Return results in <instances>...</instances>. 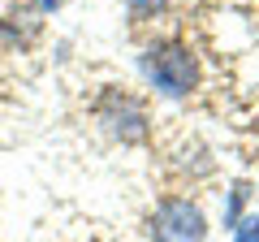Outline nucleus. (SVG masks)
<instances>
[{
	"label": "nucleus",
	"mask_w": 259,
	"mask_h": 242,
	"mask_svg": "<svg viewBox=\"0 0 259 242\" xmlns=\"http://www.w3.org/2000/svg\"><path fill=\"white\" fill-rule=\"evenodd\" d=\"M100 117L108 121V130H117L121 139H143V130H147V117H143V108L130 95H108Z\"/></svg>",
	"instance_id": "obj_3"
},
{
	"label": "nucleus",
	"mask_w": 259,
	"mask_h": 242,
	"mask_svg": "<svg viewBox=\"0 0 259 242\" xmlns=\"http://www.w3.org/2000/svg\"><path fill=\"white\" fill-rule=\"evenodd\" d=\"M238 242H259V216H250L246 225H238Z\"/></svg>",
	"instance_id": "obj_5"
},
{
	"label": "nucleus",
	"mask_w": 259,
	"mask_h": 242,
	"mask_svg": "<svg viewBox=\"0 0 259 242\" xmlns=\"http://www.w3.org/2000/svg\"><path fill=\"white\" fill-rule=\"evenodd\" d=\"M207 221L190 199H164L151 216V238L156 242H203Z\"/></svg>",
	"instance_id": "obj_2"
},
{
	"label": "nucleus",
	"mask_w": 259,
	"mask_h": 242,
	"mask_svg": "<svg viewBox=\"0 0 259 242\" xmlns=\"http://www.w3.org/2000/svg\"><path fill=\"white\" fill-rule=\"evenodd\" d=\"M143 74L156 91L164 95H190L199 83V65H194V52L182 44H151L143 52Z\"/></svg>",
	"instance_id": "obj_1"
},
{
	"label": "nucleus",
	"mask_w": 259,
	"mask_h": 242,
	"mask_svg": "<svg viewBox=\"0 0 259 242\" xmlns=\"http://www.w3.org/2000/svg\"><path fill=\"white\" fill-rule=\"evenodd\" d=\"M168 0H125V9L134 13V18H151V13H160Z\"/></svg>",
	"instance_id": "obj_4"
}]
</instances>
